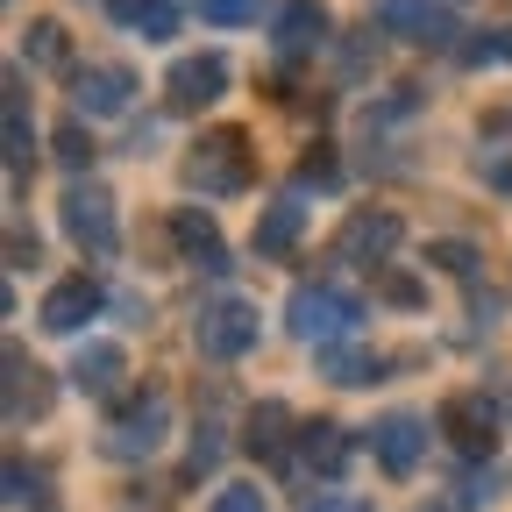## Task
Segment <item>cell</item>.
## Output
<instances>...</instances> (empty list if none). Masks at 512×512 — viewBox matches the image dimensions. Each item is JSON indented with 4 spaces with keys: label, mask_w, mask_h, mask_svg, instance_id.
<instances>
[{
    "label": "cell",
    "mask_w": 512,
    "mask_h": 512,
    "mask_svg": "<svg viewBox=\"0 0 512 512\" xmlns=\"http://www.w3.org/2000/svg\"><path fill=\"white\" fill-rule=\"evenodd\" d=\"M285 320H292V335L299 342H320V349H335L342 335L363 328V299L342 292V285H299L285 299Z\"/></svg>",
    "instance_id": "cell-1"
},
{
    "label": "cell",
    "mask_w": 512,
    "mask_h": 512,
    "mask_svg": "<svg viewBox=\"0 0 512 512\" xmlns=\"http://www.w3.org/2000/svg\"><path fill=\"white\" fill-rule=\"evenodd\" d=\"M185 185L207 192V200L242 192V185H249V136H242V128H214V136L185 157Z\"/></svg>",
    "instance_id": "cell-2"
},
{
    "label": "cell",
    "mask_w": 512,
    "mask_h": 512,
    "mask_svg": "<svg viewBox=\"0 0 512 512\" xmlns=\"http://www.w3.org/2000/svg\"><path fill=\"white\" fill-rule=\"evenodd\" d=\"M256 335H264V320H256L249 299H214V306H200V328H192V342H200L207 363H235V356H249Z\"/></svg>",
    "instance_id": "cell-3"
},
{
    "label": "cell",
    "mask_w": 512,
    "mask_h": 512,
    "mask_svg": "<svg viewBox=\"0 0 512 512\" xmlns=\"http://www.w3.org/2000/svg\"><path fill=\"white\" fill-rule=\"evenodd\" d=\"M164 427H171V399L143 392L136 406H121V413H114V427L100 434V456H114V463L157 456V448H164Z\"/></svg>",
    "instance_id": "cell-4"
},
{
    "label": "cell",
    "mask_w": 512,
    "mask_h": 512,
    "mask_svg": "<svg viewBox=\"0 0 512 512\" xmlns=\"http://www.w3.org/2000/svg\"><path fill=\"white\" fill-rule=\"evenodd\" d=\"M370 22L406 36V43H427V50H448L463 36L456 15H448V0H370Z\"/></svg>",
    "instance_id": "cell-5"
},
{
    "label": "cell",
    "mask_w": 512,
    "mask_h": 512,
    "mask_svg": "<svg viewBox=\"0 0 512 512\" xmlns=\"http://www.w3.org/2000/svg\"><path fill=\"white\" fill-rule=\"evenodd\" d=\"M64 235H72L86 256H114L121 249V221H114V200L100 185H72V192H64Z\"/></svg>",
    "instance_id": "cell-6"
},
{
    "label": "cell",
    "mask_w": 512,
    "mask_h": 512,
    "mask_svg": "<svg viewBox=\"0 0 512 512\" xmlns=\"http://www.w3.org/2000/svg\"><path fill=\"white\" fill-rule=\"evenodd\" d=\"M399 235H406V221L392 207H356L349 228H342V242H335V256H342V264H377V256L399 249Z\"/></svg>",
    "instance_id": "cell-7"
},
{
    "label": "cell",
    "mask_w": 512,
    "mask_h": 512,
    "mask_svg": "<svg viewBox=\"0 0 512 512\" xmlns=\"http://www.w3.org/2000/svg\"><path fill=\"white\" fill-rule=\"evenodd\" d=\"M164 93H171V107H214L221 93H228V57L221 50H200V57H178L171 64V79H164Z\"/></svg>",
    "instance_id": "cell-8"
},
{
    "label": "cell",
    "mask_w": 512,
    "mask_h": 512,
    "mask_svg": "<svg viewBox=\"0 0 512 512\" xmlns=\"http://www.w3.org/2000/svg\"><path fill=\"white\" fill-rule=\"evenodd\" d=\"M441 434L463 448V456H491L498 448V406L484 392H463V399H448L441 406Z\"/></svg>",
    "instance_id": "cell-9"
},
{
    "label": "cell",
    "mask_w": 512,
    "mask_h": 512,
    "mask_svg": "<svg viewBox=\"0 0 512 512\" xmlns=\"http://www.w3.org/2000/svg\"><path fill=\"white\" fill-rule=\"evenodd\" d=\"M128 100H136V72L128 64H93V72H72V107L107 121V114H128Z\"/></svg>",
    "instance_id": "cell-10"
},
{
    "label": "cell",
    "mask_w": 512,
    "mask_h": 512,
    "mask_svg": "<svg viewBox=\"0 0 512 512\" xmlns=\"http://www.w3.org/2000/svg\"><path fill=\"white\" fill-rule=\"evenodd\" d=\"M370 448H377V463L392 470V477H413L420 448H427V420H420V413H384V420L370 427Z\"/></svg>",
    "instance_id": "cell-11"
},
{
    "label": "cell",
    "mask_w": 512,
    "mask_h": 512,
    "mask_svg": "<svg viewBox=\"0 0 512 512\" xmlns=\"http://www.w3.org/2000/svg\"><path fill=\"white\" fill-rule=\"evenodd\" d=\"M93 313H100V285H93V278H57V285L43 292V328H50V335H79Z\"/></svg>",
    "instance_id": "cell-12"
},
{
    "label": "cell",
    "mask_w": 512,
    "mask_h": 512,
    "mask_svg": "<svg viewBox=\"0 0 512 512\" xmlns=\"http://www.w3.org/2000/svg\"><path fill=\"white\" fill-rule=\"evenodd\" d=\"M278 57H306V50H320L328 43V8L320 0H278Z\"/></svg>",
    "instance_id": "cell-13"
},
{
    "label": "cell",
    "mask_w": 512,
    "mask_h": 512,
    "mask_svg": "<svg viewBox=\"0 0 512 512\" xmlns=\"http://www.w3.org/2000/svg\"><path fill=\"white\" fill-rule=\"evenodd\" d=\"M171 235H178V249H185L200 271H214V278L228 271V242H221V228H214L200 207H178V214H171Z\"/></svg>",
    "instance_id": "cell-14"
},
{
    "label": "cell",
    "mask_w": 512,
    "mask_h": 512,
    "mask_svg": "<svg viewBox=\"0 0 512 512\" xmlns=\"http://www.w3.org/2000/svg\"><path fill=\"white\" fill-rule=\"evenodd\" d=\"M43 413H50V384H43V370H29V356L8 342V420L29 427V420H43Z\"/></svg>",
    "instance_id": "cell-15"
},
{
    "label": "cell",
    "mask_w": 512,
    "mask_h": 512,
    "mask_svg": "<svg viewBox=\"0 0 512 512\" xmlns=\"http://www.w3.org/2000/svg\"><path fill=\"white\" fill-rule=\"evenodd\" d=\"M306 228V207H299V192H278V200L264 207V221H256V256H285Z\"/></svg>",
    "instance_id": "cell-16"
},
{
    "label": "cell",
    "mask_w": 512,
    "mask_h": 512,
    "mask_svg": "<svg viewBox=\"0 0 512 512\" xmlns=\"http://www.w3.org/2000/svg\"><path fill=\"white\" fill-rule=\"evenodd\" d=\"M121 370H128V356H121L114 342H93V349H79V363H72V377H79L86 399H114V392H121Z\"/></svg>",
    "instance_id": "cell-17"
},
{
    "label": "cell",
    "mask_w": 512,
    "mask_h": 512,
    "mask_svg": "<svg viewBox=\"0 0 512 512\" xmlns=\"http://www.w3.org/2000/svg\"><path fill=\"white\" fill-rule=\"evenodd\" d=\"M299 456H306V470H328V477H342V463H349V441H342V427H328V420H306V427H299Z\"/></svg>",
    "instance_id": "cell-18"
},
{
    "label": "cell",
    "mask_w": 512,
    "mask_h": 512,
    "mask_svg": "<svg viewBox=\"0 0 512 512\" xmlns=\"http://www.w3.org/2000/svg\"><path fill=\"white\" fill-rule=\"evenodd\" d=\"M22 57L36 64V72H72V43H64L57 22H29L22 29Z\"/></svg>",
    "instance_id": "cell-19"
},
{
    "label": "cell",
    "mask_w": 512,
    "mask_h": 512,
    "mask_svg": "<svg viewBox=\"0 0 512 512\" xmlns=\"http://www.w3.org/2000/svg\"><path fill=\"white\" fill-rule=\"evenodd\" d=\"M285 427H292V413H285V406H256V413H249V441H242V448H249V456H285Z\"/></svg>",
    "instance_id": "cell-20"
},
{
    "label": "cell",
    "mask_w": 512,
    "mask_h": 512,
    "mask_svg": "<svg viewBox=\"0 0 512 512\" xmlns=\"http://www.w3.org/2000/svg\"><path fill=\"white\" fill-rule=\"evenodd\" d=\"M29 150H36V143H29V100H22V72H8V164L22 171V164H29Z\"/></svg>",
    "instance_id": "cell-21"
},
{
    "label": "cell",
    "mask_w": 512,
    "mask_h": 512,
    "mask_svg": "<svg viewBox=\"0 0 512 512\" xmlns=\"http://www.w3.org/2000/svg\"><path fill=\"white\" fill-rule=\"evenodd\" d=\"M320 377H335V384H370V377H377V363H370V356H356V349H320Z\"/></svg>",
    "instance_id": "cell-22"
},
{
    "label": "cell",
    "mask_w": 512,
    "mask_h": 512,
    "mask_svg": "<svg viewBox=\"0 0 512 512\" xmlns=\"http://www.w3.org/2000/svg\"><path fill=\"white\" fill-rule=\"evenodd\" d=\"M50 150H57V164H64V171H86V164H93V143H86V128H79V121H57Z\"/></svg>",
    "instance_id": "cell-23"
},
{
    "label": "cell",
    "mask_w": 512,
    "mask_h": 512,
    "mask_svg": "<svg viewBox=\"0 0 512 512\" xmlns=\"http://www.w3.org/2000/svg\"><path fill=\"white\" fill-rule=\"evenodd\" d=\"M427 264H441L448 278H477V242H434V256H427Z\"/></svg>",
    "instance_id": "cell-24"
},
{
    "label": "cell",
    "mask_w": 512,
    "mask_h": 512,
    "mask_svg": "<svg viewBox=\"0 0 512 512\" xmlns=\"http://www.w3.org/2000/svg\"><path fill=\"white\" fill-rule=\"evenodd\" d=\"M200 15L221 22V29H235V22H256V15H264V0H200Z\"/></svg>",
    "instance_id": "cell-25"
},
{
    "label": "cell",
    "mask_w": 512,
    "mask_h": 512,
    "mask_svg": "<svg viewBox=\"0 0 512 512\" xmlns=\"http://www.w3.org/2000/svg\"><path fill=\"white\" fill-rule=\"evenodd\" d=\"M512 57V29H484V43L463 50V64H505Z\"/></svg>",
    "instance_id": "cell-26"
},
{
    "label": "cell",
    "mask_w": 512,
    "mask_h": 512,
    "mask_svg": "<svg viewBox=\"0 0 512 512\" xmlns=\"http://www.w3.org/2000/svg\"><path fill=\"white\" fill-rule=\"evenodd\" d=\"M36 491H43V470H29V463L15 456V463H8V505H29Z\"/></svg>",
    "instance_id": "cell-27"
},
{
    "label": "cell",
    "mask_w": 512,
    "mask_h": 512,
    "mask_svg": "<svg viewBox=\"0 0 512 512\" xmlns=\"http://www.w3.org/2000/svg\"><path fill=\"white\" fill-rule=\"evenodd\" d=\"M377 292L392 299V306H420V299H427V285H420V278H406V271H392V278H384Z\"/></svg>",
    "instance_id": "cell-28"
},
{
    "label": "cell",
    "mask_w": 512,
    "mask_h": 512,
    "mask_svg": "<svg viewBox=\"0 0 512 512\" xmlns=\"http://www.w3.org/2000/svg\"><path fill=\"white\" fill-rule=\"evenodd\" d=\"M214 512H264V491H256V484H228L214 498Z\"/></svg>",
    "instance_id": "cell-29"
},
{
    "label": "cell",
    "mask_w": 512,
    "mask_h": 512,
    "mask_svg": "<svg viewBox=\"0 0 512 512\" xmlns=\"http://www.w3.org/2000/svg\"><path fill=\"white\" fill-rule=\"evenodd\" d=\"M299 512H370L363 498H349V491H320V498H306Z\"/></svg>",
    "instance_id": "cell-30"
},
{
    "label": "cell",
    "mask_w": 512,
    "mask_h": 512,
    "mask_svg": "<svg viewBox=\"0 0 512 512\" xmlns=\"http://www.w3.org/2000/svg\"><path fill=\"white\" fill-rule=\"evenodd\" d=\"M221 463V427H200V441H192V470H214Z\"/></svg>",
    "instance_id": "cell-31"
},
{
    "label": "cell",
    "mask_w": 512,
    "mask_h": 512,
    "mask_svg": "<svg viewBox=\"0 0 512 512\" xmlns=\"http://www.w3.org/2000/svg\"><path fill=\"white\" fill-rule=\"evenodd\" d=\"M299 178H306V185H313V178H320V185H335V178H342V164H335L328 150H313V157L299 164Z\"/></svg>",
    "instance_id": "cell-32"
},
{
    "label": "cell",
    "mask_w": 512,
    "mask_h": 512,
    "mask_svg": "<svg viewBox=\"0 0 512 512\" xmlns=\"http://www.w3.org/2000/svg\"><path fill=\"white\" fill-rule=\"evenodd\" d=\"M477 171H484V178H491V185H498V192H512V164H505V157H484V164H477Z\"/></svg>",
    "instance_id": "cell-33"
},
{
    "label": "cell",
    "mask_w": 512,
    "mask_h": 512,
    "mask_svg": "<svg viewBox=\"0 0 512 512\" xmlns=\"http://www.w3.org/2000/svg\"><path fill=\"white\" fill-rule=\"evenodd\" d=\"M8 256H15V264H29V256H36V242H29V228H15V235H8Z\"/></svg>",
    "instance_id": "cell-34"
},
{
    "label": "cell",
    "mask_w": 512,
    "mask_h": 512,
    "mask_svg": "<svg viewBox=\"0 0 512 512\" xmlns=\"http://www.w3.org/2000/svg\"><path fill=\"white\" fill-rule=\"evenodd\" d=\"M143 29H150V36H171V0H164V8H150V15H143Z\"/></svg>",
    "instance_id": "cell-35"
},
{
    "label": "cell",
    "mask_w": 512,
    "mask_h": 512,
    "mask_svg": "<svg viewBox=\"0 0 512 512\" xmlns=\"http://www.w3.org/2000/svg\"><path fill=\"white\" fill-rule=\"evenodd\" d=\"M114 8H121V15H128V22H143V15H150V8H164V0H114Z\"/></svg>",
    "instance_id": "cell-36"
},
{
    "label": "cell",
    "mask_w": 512,
    "mask_h": 512,
    "mask_svg": "<svg viewBox=\"0 0 512 512\" xmlns=\"http://www.w3.org/2000/svg\"><path fill=\"white\" fill-rule=\"evenodd\" d=\"M413 512H441V505H413Z\"/></svg>",
    "instance_id": "cell-37"
}]
</instances>
